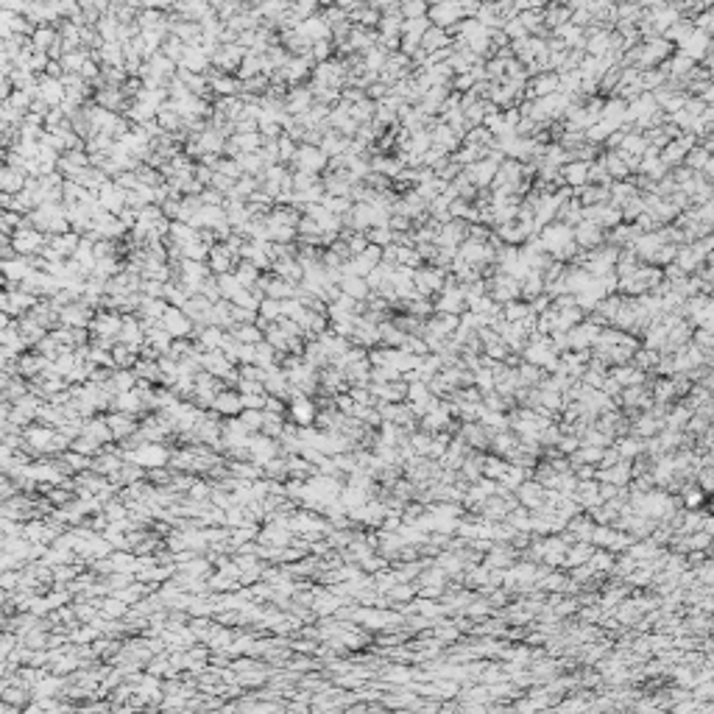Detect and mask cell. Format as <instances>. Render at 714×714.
Masks as SVG:
<instances>
[{"label": "cell", "instance_id": "28", "mask_svg": "<svg viewBox=\"0 0 714 714\" xmlns=\"http://www.w3.org/2000/svg\"><path fill=\"white\" fill-rule=\"evenodd\" d=\"M168 238H171V243H176V246H190V243H195V240H201V232L198 229H193L190 224H182V221H171V232H168Z\"/></svg>", "mask_w": 714, "mask_h": 714}, {"label": "cell", "instance_id": "41", "mask_svg": "<svg viewBox=\"0 0 714 714\" xmlns=\"http://www.w3.org/2000/svg\"><path fill=\"white\" fill-rule=\"evenodd\" d=\"M215 410H221V413H238L240 407H243V399L238 396V394H232V391H224V394H218L215 396Z\"/></svg>", "mask_w": 714, "mask_h": 714}, {"label": "cell", "instance_id": "24", "mask_svg": "<svg viewBox=\"0 0 714 714\" xmlns=\"http://www.w3.org/2000/svg\"><path fill=\"white\" fill-rule=\"evenodd\" d=\"M95 104L106 112H120V109H128L126 106V95L117 90V87H104V90H95Z\"/></svg>", "mask_w": 714, "mask_h": 714}, {"label": "cell", "instance_id": "19", "mask_svg": "<svg viewBox=\"0 0 714 714\" xmlns=\"http://www.w3.org/2000/svg\"><path fill=\"white\" fill-rule=\"evenodd\" d=\"M81 240H84V238H81L79 232H67V235H53L48 246H50V249H53V251H56L61 260H67V257L73 260V254L79 251Z\"/></svg>", "mask_w": 714, "mask_h": 714}, {"label": "cell", "instance_id": "16", "mask_svg": "<svg viewBox=\"0 0 714 714\" xmlns=\"http://www.w3.org/2000/svg\"><path fill=\"white\" fill-rule=\"evenodd\" d=\"M463 17V6L458 3H438L430 9V23H436V28H447V26H461Z\"/></svg>", "mask_w": 714, "mask_h": 714}, {"label": "cell", "instance_id": "30", "mask_svg": "<svg viewBox=\"0 0 714 714\" xmlns=\"http://www.w3.org/2000/svg\"><path fill=\"white\" fill-rule=\"evenodd\" d=\"M603 240V229L597 224H589V221H581L578 229H575V243L583 246V249H592Z\"/></svg>", "mask_w": 714, "mask_h": 714}, {"label": "cell", "instance_id": "9", "mask_svg": "<svg viewBox=\"0 0 714 714\" xmlns=\"http://www.w3.org/2000/svg\"><path fill=\"white\" fill-rule=\"evenodd\" d=\"M98 201H101V206L109 212V215H120V212L128 206V193L123 187H117L115 182H106L98 190Z\"/></svg>", "mask_w": 714, "mask_h": 714}, {"label": "cell", "instance_id": "47", "mask_svg": "<svg viewBox=\"0 0 714 714\" xmlns=\"http://www.w3.org/2000/svg\"><path fill=\"white\" fill-rule=\"evenodd\" d=\"M318 184H321L318 176H310V173H302V171L293 173V190H296V193H307V190H313V187H318Z\"/></svg>", "mask_w": 714, "mask_h": 714}, {"label": "cell", "instance_id": "29", "mask_svg": "<svg viewBox=\"0 0 714 714\" xmlns=\"http://www.w3.org/2000/svg\"><path fill=\"white\" fill-rule=\"evenodd\" d=\"M243 84L226 73H209V90H215L221 98H235V93L240 90Z\"/></svg>", "mask_w": 714, "mask_h": 714}, {"label": "cell", "instance_id": "54", "mask_svg": "<svg viewBox=\"0 0 714 714\" xmlns=\"http://www.w3.org/2000/svg\"><path fill=\"white\" fill-rule=\"evenodd\" d=\"M95 257L98 260H112L115 257V240H98L95 243Z\"/></svg>", "mask_w": 714, "mask_h": 714}, {"label": "cell", "instance_id": "21", "mask_svg": "<svg viewBox=\"0 0 714 714\" xmlns=\"http://www.w3.org/2000/svg\"><path fill=\"white\" fill-rule=\"evenodd\" d=\"M31 45L37 53H50L59 45V26H39L31 37Z\"/></svg>", "mask_w": 714, "mask_h": 714}, {"label": "cell", "instance_id": "57", "mask_svg": "<svg viewBox=\"0 0 714 714\" xmlns=\"http://www.w3.org/2000/svg\"><path fill=\"white\" fill-rule=\"evenodd\" d=\"M522 377H525V383H536V380H539V369L525 366V369H522Z\"/></svg>", "mask_w": 714, "mask_h": 714}, {"label": "cell", "instance_id": "48", "mask_svg": "<svg viewBox=\"0 0 714 714\" xmlns=\"http://www.w3.org/2000/svg\"><path fill=\"white\" fill-rule=\"evenodd\" d=\"M291 413H293L296 421H310L313 413H316V407H313V402H307V399H296L293 407H291Z\"/></svg>", "mask_w": 714, "mask_h": 714}, {"label": "cell", "instance_id": "17", "mask_svg": "<svg viewBox=\"0 0 714 714\" xmlns=\"http://www.w3.org/2000/svg\"><path fill=\"white\" fill-rule=\"evenodd\" d=\"M296 34L299 37H305L307 42H321V39H329L332 37V31H329V26H327V20L321 17V15H316V17H310V20H305L299 28H296Z\"/></svg>", "mask_w": 714, "mask_h": 714}, {"label": "cell", "instance_id": "12", "mask_svg": "<svg viewBox=\"0 0 714 714\" xmlns=\"http://www.w3.org/2000/svg\"><path fill=\"white\" fill-rule=\"evenodd\" d=\"M201 369H206V374H212V377L238 380L235 372H232V360H229L224 351H204V354H201Z\"/></svg>", "mask_w": 714, "mask_h": 714}, {"label": "cell", "instance_id": "20", "mask_svg": "<svg viewBox=\"0 0 714 714\" xmlns=\"http://www.w3.org/2000/svg\"><path fill=\"white\" fill-rule=\"evenodd\" d=\"M198 142H201V151H204V157L206 154H224L226 151V134L224 131H218L215 126H209L204 134H198ZM201 157V160H204Z\"/></svg>", "mask_w": 714, "mask_h": 714}, {"label": "cell", "instance_id": "35", "mask_svg": "<svg viewBox=\"0 0 714 714\" xmlns=\"http://www.w3.org/2000/svg\"><path fill=\"white\" fill-rule=\"evenodd\" d=\"M157 115H160V112H154L151 106H146V104H139V101L128 104V109H126V117H128V120H131L134 126H146V123L157 120Z\"/></svg>", "mask_w": 714, "mask_h": 714}, {"label": "cell", "instance_id": "8", "mask_svg": "<svg viewBox=\"0 0 714 714\" xmlns=\"http://www.w3.org/2000/svg\"><path fill=\"white\" fill-rule=\"evenodd\" d=\"M413 284L416 293L424 299L436 291H444V271L441 268H424V271H413Z\"/></svg>", "mask_w": 714, "mask_h": 714}, {"label": "cell", "instance_id": "27", "mask_svg": "<svg viewBox=\"0 0 714 714\" xmlns=\"http://www.w3.org/2000/svg\"><path fill=\"white\" fill-rule=\"evenodd\" d=\"M561 176H563V182H566V184H572V187H583V184L589 182V162H578V160L566 162V165H563V171H561Z\"/></svg>", "mask_w": 714, "mask_h": 714}, {"label": "cell", "instance_id": "3", "mask_svg": "<svg viewBox=\"0 0 714 714\" xmlns=\"http://www.w3.org/2000/svg\"><path fill=\"white\" fill-rule=\"evenodd\" d=\"M120 329H123V318L120 313L115 310H106V313H98L90 324V332L95 335V340H117L120 338Z\"/></svg>", "mask_w": 714, "mask_h": 714}, {"label": "cell", "instance_id": "4", "mask_svg": "<svg viewBox=\"0 0 714 714\" xmlns=\"http://www.w3.org/2000/svg\"><path fill=\"white\" fill-rule=\"evenodd\" d=\"M162 327L168 329V335H171L173 340H187V338L195 335V324H193V321L187 318V313L179 310V307H168V313H165V318H162Z\"/></svg>", "mask_w": 714, "mask_h": 714}, {"label": "cell", "instance_id": "49", "mask_svg": "<svg viewBox=\"0 0 714 714\" xmlns=\"http://www.w3.org/2000/svg\"><path fill=\"white\" fill-rule=\"evenodd\" d=\"M218 173H224V176H229V179H243L246 173H243V168L238 165V160H221V165H218Z\"/></svg>", "mask_w": 714, "mask_h": 714}, {"label": "cell", "instance_id": "56", "mask_svg": "<svg viewBox=\"0 0 714 714\" xmlns=\"http://www.w3.org/2000/svg\"><path fill=\"white\" fill-rule=\"evenodd\" d=\"M31 441L42 447V444H48V441H50V433H48V430H31Z\"/></svg>", "mask_w": 714, "mask_h": 714}, {"label": "cell", "instance_id": "52", "mask_svg": "<svg viewBox=\"0 0 714 714\" xmlns=\"http://www.w3.org/2000/svg\"><path fill=\"white\" fill-rule=\"evenodd\" d=\"M109 424H112V433H115V436H126V433H131V430H134V424H131V418H128V416H115Z\"/></svg>", "mask_w": 714, "mask_h": 714}, {"label": "cell", "instance_id": "5", "mask_svg": "<svg viewBox=\"0 0 714 714\" xmlns=\"http://www.w3.org/2000/svg\"><path fill=\"white\" fill-rule=\"evenodd\" d=\"M37 305H39L37 296H31V293H26L20 288L17 291H6L3 299H0V307H3V313H9L12 318H23V313H31Z\"/></svg>", "mask_w": 714, "mask_h": 714}, {"label": "cell", "instance_id": "31", "mask_svg": "<svg viewBox=\"0 0 714 714\" xmlns=\"http://www.w3.org/2000/svg\"><path fill=\"white\" fill-rule=\"evenodd\" d=\"M48 366H50V360H48V357H42L39 351H34V354H23L20 360H17V372H20V374H26V377H34V374L45 372Z\"/></svg>", "mask_w": 714, "mask_h": 714}, {"label": "cell", "instance_id": "2", "mask_svg": "<svg viewBox=\"0 0 714 714\" xmlns=\"http://www.w3.org/2000/svg\"><path fill=\"white\" fill-rule=\"evenodd\" d=\"M327 165H329V157H327L318 146H299V154H296V160H293V168H296V171L310 173V176H318Z\"/></svg>", "mask_w": 714, "mask_h": 714}, {"label": "cell", "instance_id": "38", "mask_svg": "<svg viewBox=\"0 0 714 714\" xmlns=\"http://www.w3.org/2000/svg\"><path fill=\"white\" fill-rule=\"evenodd\" d=\"M235 276H238V282L243 284V288H257V284H260V268L246 262V260H240L235 265Z\"/></svg>", "mask_w": 714, "mask_h": 714}, {"label": "cell", "instance_id": "40", "mask_svg": "<svg viewBox=\"0 0 714 714\" xmlns=\"http://www.w3.org/2000/svg\"><path fill=\"white\" fill-rule=\"evenodd\" d=\"M321 204H324L327 212H332V215H338V218H346L351 212V206H354L349 198H338V195H324Z\"/></svg>", "mask_w": 714, "mask_h": 714}, {"label": "cell", "instance_id": "44", "mask_svg": "<svg viewBox=\"0 0 714 714\" xmlns=\"http://www.w3.org/2000/svg\"><path fill=\"white\" fill-rule=\"evenodd\" d=\"M366 238H369L372 246H380V249H388V246L396 240V235L391 232V226H374V229L366 232Z\"/></svg>", "mask_w": 714, "mask_h": 714}, {"label": "cell", "instance_id": "58", "mask_svg": "<svg viewBox=\"0 0 714 714\" xmlns=\"http://www.w3.org/2000/svg\"><path fill=\"white\" fill-rule=\"evenodd\" d=\"M351 396H354V399H360V405H369V391H363V388H354V391H351Z\"/></svg>", "mask_w": 714, "mask_h": 714}, {"label": "cell", "instance_id": "33", "mask_svg": "<svg viewBox=\"0 0 714 714\" xmlns=\"http://www.w3.org/2000/svg\"><path fill=\"white\" fill-rule=\"evenodd\" d=\"M218 279V291H221V299L224 302H235L246 288L238 282V276H235V271L232 273H224V276H215Z\"/></svg>", "mask_w": 714, "mask_h": 714}, {"label": "cell", "instance_id": "15", "mask_svg": "<svg viewBox=\"0 0 714 714\" xmlns=\"http://www.w3.org/2000/svg\"><path fill=\"white\" fill-rule=\"evenodd\" d=\"M235 262H238V257L224 246V243H215L212 246V254H209V271L215 273V276H224V273H232V268H235Z\"/></svg>", "mask_w": 714, "mask_h": 714}, {"label": "cell", "instance_id": "34", "mask_svg": "<svg viewBox=\"0 0 714 714\" xmlns=\"http://www.w3.org/2000/svg\"><path fill=\"white\" fill-rule=\"evenodd\" d=\"M363 64H366V70L369 73H383V67L388 64V50H385V45H374L369 53H363Z\"/></svg>", "mask_w": 714, "mask_h": 714}, {"label": "cell", "instance_id": "32", "mask_svg": "<svg viewBox=\"0 0 714 714\" xmlns=\"http://www.w3.org/2000/svg\"><path fill=\"white\" fill-rule=\"evenodd\" d=\"M430 137H433V146L441 148V151H452L458 146V139H461V134L452 126H438L436 131H430Z\"/></svg>", "mask_w": 714, "mask_h": 714}, {"label": "cell", "instance_id": "50", "mask_svg": "<svg viewBox=\"0 0 714 714\" xmlns=\"http://www.w3.org/2000/svg\"><path fill=\"white\" fill-rule=\"evenodd\" d=\"M134 458L142 461V463H162V461H165V452H162L160 447H146L142 452H137Z\"/></svg>", "mask_w": 714, "mask_h": 714}, {"label": "cell", "instance_id": "46", "mask_svg": "<svg viewBox=\"0 0 714 714\" xmlns=\"http://www.w3.org/2000/svg\"><path fill=\"white\" fill-rule=\"evenodd\" d=\"M276 146H279V160H282V165H284V162H293V160H296L299 148H296V142H293L288 134H282V137L276 139Z\"/></svg>", "mask_w": 714, "mask_h": 714}, {"label": "cell", "instance_id": "14", "mask_svg": "<svg viewBox=\"0 0 714 714\" xmlns=\"http://www.w3.org/2000/svg\"><path fill=\"white\" fill-rule=\"evenodd\" d=\"M37 268H34V260H28V257H15V260H3V273H6V282H12V284H20L34 273Z\"/></svg>", "mask_w": 714, "mask_h": 714}, {"label": "cell", "instance_id": "25", "mask_svg": "<svg viewBox=\"0 0 714 714\" xmlns=\"http://www.w3.org/2000/svg\"><path fill=\"white\" fill-rule=\"evenodd\" d=\"M340 291L349 299H354V302H366L372 296V288H369V282L363 276H343L340 279Z\"/></svg>", "mask_w": 714, "mask_h": 714}, {"label": "cell", "instance_id": "11", "mask_svg": "<svg viewBox=\"0 0 714 714\" xmlns=\"http://www.w3.org/2000/svg\"><path fill=\"white\" fill-rule=\"evenodd\" d=\"M313 106H316V95H313L310 87H293L288 95H284V109H288V115H293V117H302Z\"/></svg>", "mask_w": 714, "mask_h": 714}, {"label": "cell", "instance_id": "6", "mask_svg": "<svg viewBox=\"0 0 714 714\" xmlns=\"http://www.w3.org/2000/svg\"><path fill=\"white\" fill-rule=\"evenodd\" d=\"M522 291V282L514 279L511 273H496L494 282H491V299L496 305H511Z\"/></svg>", "mask_w": 714, "mask_h": 714}, {"label": "cell", "instance_id": "13", "mask_svg": "<svg viewBox=\"0 0 714 714\" xmlns=\"http://www.w3.org/2000/svg\"><path fill=\"white\" fill-rule=\"evenodd\" d=\"M67 98V90L61 84V79H50V76H42L39 79V101H45L50 109H59Z\"/></svg>", "mask_w": 714, "mask_h": 714}, {"label": "cell", "instance_id": "22", "mask_svg": "<svg viewBox=\"0 0 714 714\" xmlns=\"http://www.w3.org/2000/svg\"><path fill=\"white\" fill-rule=\"evenodd\" d=\"M349 142H351L349 137H343L340 131H335V128H332V131H327V134H324V139H321V146H318V148H321L329 160H335V157H343V154L349 151Z\"/></svg>", "mask_w": 714, "mask_h": 714}, {"label": "cell", "instance_id": "51", "mask_svg": "<svg viewBox=\"0 0 714 714\" xmlns=\"http://www.w3.org/2000/svg\"><path fill=\"white\" fill-rule=\"evenodd\" d=\"M332 42L329 39H321V42H316L313 45V59H316V64H324V61H329V53H332Z\"/></svg>", "mask_w": 714, "mask_h": 714}, {"label": "cell", "instance_id": "45", "mask_svg": "<svg viewBox=\"0 0 714 714\" xmlns=\"http://www.w3.org/2000/svg\"><path fill=\"white\" fill-rule=\"evenodd\" d=\"M184 50H187V45H184L182 39H176V37H168V39H165V45H162V53H165L171 61H176V64H182Z\"/></svg>", "mask_w": 714, "mask_h": 714}, {"label": "cell", "instance_id": "7", "mask_svg": "<svg viewBox=\"0 0 714 714\" xmlns=\"http://www.w3.org/2000/svg\"><path fill=\"white\" fill-rule=\"evenodd\" d=\"M93 310L84 305V302H76V305H67L61 313H59V324H64L67 329H90L93 324Z\"/></svg>", "mask_w": 714, "mask_h": 714}, {"label": "cell", "instance_id": "39", "mask_svg": "<svg viewBox=\"0 0 714 714\" xmlns=\"http://www.w3.org/2000/svg\"><path fill=\"white\" fill-rule=\"evenodd\" d=\"M238 165L243 168V173H246V176L265 173V160L260 157V151H257V154H240V157H238Z\"/></svg>", "mask_w": 714, "mask_h": 714}, {"label": "cell", "instance_id": "10", "mask_svg": "<svg viewBox=\"0 0 714 714\" xmlns=\"http://www.w3.org/2000/svg\"><path fill=\"white\" fill-rule=\"evenodd\" d=\"M246 48L243 45H221L218 48V53H215V59H212V64L218 67V73H229V70H240V64H243V59H246Z\"/></svg>", "mask_w": 714, "mask_h": 714}, {"label": "cell", "instance_id": "37", "mask_svg": "<svg viewBox=\"0 0 714 714\" xmlns=\"http://www.w3.org/2000/svg\"><path fill=\"white\" fill-rule=\"evenodd\" d=\"M162 299L168 302V307H179V310H182V307L190 302V293H187V288H184L182 282H168Z\"/></svg>", "mask_w": 714, "mask_h": 714}, {"label": "cell", "instance_id": "23", "mask_svg": "<svg viewBox=\"0 0 714 714\" xmlns=\"http://www.w3.org/2000/svg\"><path fill=\"white\" fill-rule=\"evenodd\" d=\"M179 67L190 70V73H195V76H204V70L209 67V56L201 50V45H187L184 59H182V64H179Z\"/></svg>", "mask_w": 714, "mask_h": 714}, {"label": "cell", "instance_id": "1", "mask_svg": "<svg viewBox=\"0 0 714 714\" xmlns=\"http://www.w3.org/2000/svg\"><path fill=\"white\" fill-rule=\"evenodd\" d=\"M48 243H50V238H48V235H42V232H37L31 224H26L23 229H17V232H15V238H12L15 251H17L20 257H28V260L39 257V254L48 249Z\"/></svg>", "mask_w": 714, "mask_h": 714}, {"label": "cell", "instance_id": "43", "mask_svg": "<svg viewBox=\"0 0 714 714\" xmlns=\"http://www.w3.org/2000/svg\"><path fill=\"white\" fill-rule=\"evenodd\" d=\"M112 357H115V366H117V369H131V366H137V351L128 349V346H123V343H117V346L112 349Z\"/></svg>", "mask_w": 714, "mask_h": 714}, {"label": "cell", "instance_id": "42", "mask_svg": "<svg viewBox=\"0 0 714 714\" xmlns=\"http://www.w3.org/2000/svg\"><path fill=\"white\" fill-rule=\"evenodd\" d=\"M329 360V354H327V349L318 343V340H313V343H307V349H305V363L307 366H324Z\"/></svg>", "mask_w": 714, "mask_h": 714}, {"label": "cell", "instance_id": "18", "mask_svg": "<svg viewBox=\"0 0 714 714\" xmlns=\"http://www.w3.org/2000/svg\"><path fill=\"white\" fill-rule=\"evenodd\" d=\"M26 184H28V173L23 168L6 165L3 173H0V187H3V193H9V195H20L26 190Z\"/></svg>", "mask_w": 714, "mask_h": 714}, {"label": "cell", "instance_id": "36", "mask_svg": "<svg viewBox=\"0 0 714 714\" xmlns=\"http://www.w3.org/2000/svg\"><path fill=\"white\" fill-rule=\"evenodd\" d=\"M232 335H235V340L249 343V346H257V343L265 340V332H262L257 324H238V327L232 329Z\"/></svg>", "mask_w": 714, "mask_h": 714}, {"label": "cell", "instance_id": "55", "mask_svg": "<svg viewBox=\"0 0 714 714\" xmlns=\"http://www.w3.org/2000/svg\"><path fill=\"white\" fill-rule=\"evenodd\" d=\"M243 421H246L249 427H260V421H265V418H262V413H257V410H246V413H243Z\"/></svg>", "mask_w": 714, "mask_h": 714}, {"label": "cell", "instance_id": "53", "mask_svg": "<svg viewBox=\"0 0 714 714\" xmlns=\"http://www.w3.org/2000/svg\"><path fill=\"white\" fill-rule=\"evenodd\" d=\"M424 15H427L424 3H402V17L405 20H421Z\"/></svg>", "mask_w": 714, "mask_h": 714}, {"label": "cell", "instance_id": "26", "mask_svg": "<svg viewBox=\"0 0 714 714\" xmlns=\"http://www.w3.org/2000/svg\"><path fill=\"white\" fill-rule=\"evenodd\" d=\"M597 338H600L597 324H583V327L569 329V346L572 349H586L589 343H597Z\"/></svg>", "mask_w": 714, "mask_h": 714}]
</instances>
